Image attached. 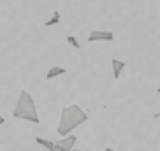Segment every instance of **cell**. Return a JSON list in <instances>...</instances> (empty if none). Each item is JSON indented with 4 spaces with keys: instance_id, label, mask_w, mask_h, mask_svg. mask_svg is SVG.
Segmentation results:
<instances>
[{
    "instance_id": "3",
    "label": "cell",
    "mask_w": 160,
    "mask_h": 151,
    "mask_svg": "<svg viewBox=\"0 0 160 151\" xmlns=\"http://www.w3.org/2000/svg\"><path fill=\"white\" fill-rule=\"evenodd\" d=\"M114 39V33L109 30H92L88 35V42H109Z\"/></svg>"
},
{
    "instance_id": "8",
    "label": "cell",
    "mask_w": 160,
    "mask_h": 151,
    "mask_svg": "<svg viewBox=\"0 0 160 151\" xmlns=\"http://www.w3.org/2000/svg\"><path fill=\"white\" fill-rule=\"evenodd\" d=\"M57 23H60V12L55 11L53 16H51V19H48L46 23H44V27H53V25H57Z\"/></svg>"
},
{
    "instance_id": "10",
    "label": "cell",
    "mask_w": 160,
    "mask_h": 151,
    "mask_svg": "<svg viewBox=\"0 0 160 151\" xmlns=\"http://www.w3.org/2000/svg\"><path fill=\"white\" fill-rule=\"evenodd\" d=\"M106 151H114V149H113L111 146H108V148H106Z\"/></svg>"
},
{
    "instance_id": "7",
    "label": "cell",
    "mask_w": 160,
    "mask_h": 151,
    "mask_svg": "<svg viewBox=\"0 0 160 151\" xmlns=\"http://www.w3.org/2000/svg\"><path fill=\"white\" fill-rule=\"evenodd\" d=\"M65 72H67V71L63 69V67H51V69L48 71V74H46V79H53V77L65 74Z\"/></svg>"
},
{
    "instance_id": "13",
    "label": "cell",
    "mask_w": 160,
    "mask_h": 151,
    "mask_svg": "<svg viewBox=\"0 0 160 151\" xmlns=\"http://www.w3.org/2000/svg\"><path fill=\"white\" fill-rule=\"evenodd\" d=\"M158 91H160V88H158Z\"/></svg>"
},
{
    "instance_id": "6",
    "label": "cell",
    "mask_w": 160,
    "mask_h": 151,
    "mask_svg": "<svg viewBox=\"0 0 160 151\" xmlns=\"http://www.w3.org/2000/svg\"><path fill=\"white\" fill-rule=\"evenodd\" d=\"M35 142L37 144H41L42 148H46L48 151H55L57 149V144L53 141H48V139H42V137H35Z\"/></svg>"
},
{
    "instance_id": "12",
    "label": "cell",
    "mask_w": 160,
    "mask_h": 151,
    "mask_svg": "<svg viewBox=\"0 0 160 151\" xmlns=\"http://www.w3.org/2000/svg\"><path fill=\"white\" fill-rule=\"evenodd\" d=\"M72 151H79V149H72Z\"/></svg>"
},
{
    "instance_id": "1",
    "label": "cell",
    "mask_w": 160,
    "mask_h": 151,
    "mask_svg": "<svg viewBox=\"0 0 160 151\" xmlns=\"http://www.w3.org/2000/svg\"><path fill=\"white\" fill-rule=\"evenodd\" d=\"M86 119H88V114H86L78 104L65 105V107L62 109L60 123H58V128H57L58 135H62V137L69 135L74 128H78L79 125H83Z\"/></svg>"
},
{
    "instance_id": "11",
    "label": "cell",
    "mask_w": 160,
    "mask_h": 151,
    "mask_svg": "<svg viewBox=\"0 0 160 151\" xmlns=\"http://www.w3.org/2000/svg\"><path fill=\"white\" fill-rule=\"evenodd\" d=\"M2 123H4V118H2V116H0V125H2Z\"/></svg>"
},
{
    "instance_id": "4",
    "label": "cell",
    "mask_w": 160,
    "mask_h": 151,
    "mask_svg": "<svg viewBox=\"0 0 160 151\" xmlns=\"http://www.w3.org/2000/svg\"><path fill=\"white\" fill-rule=\"evenodd\" d=\"M76 142H78V137L72 135V134H69V135H65L62 141H57L55 144H57V149L55 151H72L76 146Z\"/></svg>"
},
{
    "instance_id": "9",
    "label": "cell",
    "mask_w": 160,
    "mask_h": 151,
    "mask_svg": "<svg viewBox=\"0 0 160 151\" xmlns=\"http://www.w3.org/2000/svg\"><path fill=\"white\" fill-rule=\"evenodd\" d=\"M67 42L71 44V46L74 47V49H81V44H79V41H78V39H76L74 35H69V37H67Z\"/></svg>"
},
{
    "instance_id": "2",
    "label": "cell",
    "mask_w": 160,
    "mask_h": 151,
    "mask_svg": "<svg viewBox=\"0 0 160 151\" xmlns=\"http://www.w3.org/2000/svg\"><path fill=\"white\" fill-rule=\"evenodd\" d=\"M12 118L16 119H27L30 123H39L37 116V109H35V102H33V97L28 93V90H21L18 97V102L14 105V111H12Z\"/></svg>"
},
{
    "instance_id": "5",
    "label": "cell",
    "mask_w": 160,
    "mask_h": 151,
    "mask_svg": "<svg viewBox=\"0 0 160 151\" xmlns=\"http://www.w3.org/2000/svg\"><path fill=\"white\" fill-rule=\"evenodd\" d=\"M127 67V63L122 60H118V58H113L111 60V69H113V77L114 79H118L120 76H122V71Z\"/></svg>"
}]
</instances>
